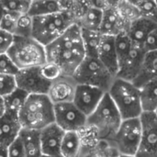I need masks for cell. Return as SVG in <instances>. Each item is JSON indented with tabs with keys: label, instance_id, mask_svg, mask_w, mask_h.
<instances>
[{
	"label": "cell",
	"instance_id": "1",
	"mask_svg": "<svg viewBox=\"0 0 157 157\" xmlns=\"http://www.w3.org/2000/svg\"><path fill=\"white\" fill-rule=\"evenodd\" d=\"M47 62L57 64L63 75L72 76L86 58L80 27L75 23L63 34L45 46Z\"/></svg>",
	"mask_w": 157,
	"mask_h": 157
},
{
	"label": "cell",
	"instance_id": "2",
	"mask_svg": "<svg viewBox=\"0 0 157 157\" xmlns=\"http://www.w3.org/2000/svg\"><path fill=\"white\" fill-rule=\"evenodd\" d=\"M121 115L109 93H106L97 109L87 116L86 128L100 140L111 141L122 122Z\"/></svg>",
	"mask_w": 157,
	"mask_h": 157
},
{
	"label": "cell",
	"instance_id": "3",
	"mask_svg": "<svg viewBox=\"0 0 157 157\" xmlns=\"http://www.w3.org/2000/svg\"><path fill=\"white\" fill-rule=\"evenodd\" d=\"M18 121L21 129L41 131L54 123V105L47 95H29Z\"/></svg>",
	"mask_w": 157,
	"mask_h": 157
},
{
	"label": "cell",
	"instance_id": "4",
	"mask_svg": "<svg viewBox=\"0 0 157 157\" xmlns=\"http://www.w3.org/2000/svg\"><path fill=\"white\" fill-rule=\"evenodd\" d=\"M75 23L74 15L65 9L53 14L34 17L32 37L43 46H47Z\"/></svg>",
	"mask_w": 157,
	"mask_h": 157
},
{
	"label": "cell",
	"instance_id": "5",
	"mask_svg": "<svg viewBox=\"0 0 157 157\" xmlns=\"http://www.w3.org/2000/svg\"><path fill=\"white\" fill-rule=\"evenodd\" d=\"M108 93L122 120L141 117L143 108L140 89L132 82L116 77Z\"/></svg>",
	"mask_w": 157,
	"mask_h": 157
},
{
	"label": "cell",
	"instance_id": "6",
	"mask_svg": "<svg viewBox=\"0 0 157 157\" xmlns=\"http://www.w3.org/2000/svg\"><path fill=\"white\" fill-rule=\"evenodd\" d=\"M6 53L19 70L40 67L47 63L45 46L33 37L14 36L13 43Z\"/></svg>",
	"mask_w": 157,
	"mask_h": 157
},
{
	"label": "cell",
	"instance_id": "7",
	"mask_svg": "<svg viewBox=\"0 0 157 157\" xmlns=\"http://www.w3.org/2000/svg\"><path fill=\"white\" fill-rule=\"evenodd\" d=\"M77 85H86L109 92L116 76L98 60V57H87L83 60L72 75Z\"/></svg>",
	"mask_w": 157,
	"mask_h": 157
},
{
	"label": "cell",
	"instance_id": "8",
	"mask_svg": "<svg viewBox=\"0 0 157 157\" xmlns=\"http://www.w3.org/2000/svg\"><path fill=\"white\" fill-rule=\"evenodd\" d=\"M142 137V123L140 118L123 120L119 130L111 139L120 155L135 156Z\"/></svg>",
	"mask_w": 157,
	"mask_h": 157
},
{
	"label": "cell",
	"instance_id": "9",
	"mask_svg": "<svg viewBox=\"0 0 157 157\" xmlns=\"http://www.w3.org/2000/svg\"><path fill=\"white\" fill-rule=\"evenodd\" d=\"M87 117L73 102L54 105V122L64 132H82L86 128Z\"/></svg>",
	"mask_w": 157,
	"mask_h": 157
},
{
	"label": "cell",
	"instance_id": "10",
	"mask_svg": "<svg viewBox=\"0 0 157 157\" xmlns=\"http://www.w3.org/2000/svg\"><path fill=\"white\" fill-rule=\"evenodd\" d=\"M142 137L136 157H157V115L143 112L141 117Z\"/></svg>",
	"mask_w": 157,
	"mask_h": 157
},
{
	"label": "cell",
	"instance_id": "11",
	"mask_svg": "<svg viewBox=\"0 0 157 157\" xmlns=\"http://www.w3.org/2000/svg\"><path fill=\"white\" fill-rule=\"evenodd\" d=\"M17 87L29 95H47L51 82L40 72V67L20 69L15 75Z\"/></svg>",
	"mask_w": 157,
	"mask_h": 157
},
{
	"label": "cell",
	"instance_id": "12",
	"mask_svg": "<svg viewBox=\"0 0 157 157\" xmlns=\"http://www.w3.org/2000/svg\"><path fill=\"white\" fill-rule=\"evenodd\" d=\"M105 94V91L98 87L86 85H77L73 103L87 117L97 109Z\"/></svg>",
	"mask_w": 157,
	"mask_h": 157
},
{
	"label": "cell",
	"instance_id": "13",
	"mask_svg": "<svg viewBox=\"0 0 157 157\" xmlns=\"http://www.w3.org/2000/svg\"><path fill=\"white\" fill-rule=\"evenodd\" d=\"M77 84L70 75H62L50 85L47 96L53 105L73 102Z\"/></svg>",
	"mask_w": 157,
	"mask_h": 157
},
{
	"label": "cell",
	"instance_id": "14",
	"mask_svg": "<svg viewBox=\"0 0 157 157\" xmlns=\"http://www.w3.org/2000/svg\"><path fill=\"white\" fill-rule=\"evenodd\" d=\"M145 53L146 52L142 47H138L133 44L128 56L120 64L117 77L133 82L138 77L142 70Z\"/></svg>",
	"mask_w": 157,
	"mask_h": 157
},
{
	"label": "cell",
	"instance_id": "15",
	"mask_svg": "<svg viewBox=\"0 0 157 157\" xmlns=\"http://www.w3.org/2000/svg\"><path fill=\"white\" fill-rule=\"evenodd\" d=\"M65 132L55 122L40 131L42 155H61V144Z\"/></svg>",
	"mask_w": 157,
	"mask_h": 157
},
{
	"label": "cell",
	"instance_id": "16",
	"mask_svg": "<svg viewBox=\"0 0 157 157\" xmlns=\"http://www.w3.org/2000/svg\"><path fill=\"white\" fill-rule=\"evenodd\" d=\"M129 24L123 19L117 7H106L103 9V17L99 31L103 35L114 36L125 32Z\"/></svg>",
	"mask_w": 157,
	"mask_h": 157
},
{
	"label": "cell",
	"instance_id": "17",
	"mask_svg": "<svg viewBox=\"0 0 157 157\" xmlns=\"http://www.w3.org/2000/svg\"><path fill=\"white\" fill-rule=\"evenodd\" d=\"M98 60L117 77L119 72V61L115 46V37L103 35L98 52Z\"/></svg>",
	"mask_w": 157,
	"mask_h": 157
},
{
	"label": "cell",
	"instance_id": "18",
	"mask_svg": "<svg viewBox=\"0 0 157 157\" xmlns=\"http://www.w3.org/2000/svg\"><path fill=\"white\" fill-rule=\"evenodd\" d=\"M120 153L111 141L100 140L96 136L89 144H84L79 157H118Z\"/></svg>",
	"mask_w": 157,
	"mask_h": 157
},
{
	"label": "cell",
	"instance_id": "19",
	"mask_svg": "<svg viewBox=\"0 0 157 157\" xmlns=\"http://www.w3.org/2000/svg\"><path fill=\"white\" fill-rule=\"evenodd\" d=\"M156 26L155 22L141 17L129 24L126 33L135 46L144 49V43L147 36Z\"/></svg>",
	"mask_w": 157,
	"mask_h": 157
},
{
	"label": "cell",
	"instance_id": "20",
	"mask_svg": "<svg viewBox=\"0 0 157 157\" xmlns=\"http://www.w3.org/2000/svg\"><path fill=\"white\" fill-rule=\"evenodd\" d=\"M20 131L18 117L6 113L0 119V145L8 146L18 137Z\"/></svg>",
	"mask_w": 157,
	"mask_h": 157
},
{
	"label": "cell",
	"instance_id": "21",
	"mask_svg": "<svg viewBox=\"0 0 157 157\" xmlns=\"http://www.w3.org/2000/svg\"><path fill=\"white\" fill-rule=\"evenodd\" d=\"M154 79H157V50L145 53L142 70L132 83L137 87H140L146 82Z\"/></svg>",
	"mask_w": 157,
	"mask_h": 157
},
{
	"label": "cell",
	"instance_id": "22",
	"mask_svg": "<svg viewBox=\"0 0 157 157\" xmlns=\"http://www.w3.org/2000/svg\"><path fill=\"white\" fill-rule=\"evenodd\" d=\"M18 137L23 144L27 157H41L40 131L21 129Z\"/></svg>",
	"mask_w": 157,
	"mask_h": 157
},
{
	"label": "cell",
	"instance_id": "23",
	"mask_svg": "<svg viewBox=\"0 0 157 157\" xmlns=\"http://www.w3.org/2000/svg\"><path fill=\"white\" fill-rule=\"evenodd\" d=\"M102 17L103 9L96 6H86L76 18L75 23L84 29L99 30Z\"/></svg>",
	"mask_w": 157,
	"mask_h": 157
},
{
	"label": "cell",
	"instance_id": "24",
	"mask_svg": "<svg viewBox=\"0 0 157 157\" xmlns=\"http://www.w3.org/2000/svg\"><path fill=\"white\" fill-rule=\"evenodd\" d=\"M83 147V138L79 132H65L62 144L61 155L63 157H79Z\"/></svg>",
	"mask_w": 157,
	"mask_h": 157
},
{
	"label": "cell",
	"instance_id": "25",
	"mask_svg": "<svg viewBox=\"0 0 157 157\" xmlns=\"http://www.w3.org/2000/svg\"><path fill=\"white\" fill-rule=\"evenodd\" d=\"M139 89L143 112H155L157 109V79L146 82Z\"/></svg>",
	"mask_w": 157,
	"mask_h": 157
},
{
	"label": "cell",
	"instance_id": "26",
	"mask_svg": "<svg viewBox=\"0 0 157 157\" xmlns=\"http://www.w3.org/2000/svg\"><path fill=\"white\" fill-rule=\"evenodd\" d=\"M63 6L60 0H30L28 14L31 17H40L60 12Z\"/></svg>",
	"mask_w": 157,
	"mask_h": 157
},
{
	"label": "cell",
	"instance_id": "27",
	"mask_svg": "<svg viewBox=\"0 0 157 157\" xmlns=\"http://www.w3.org/2000/svg\"><path fill=\"white\" fill-rule=\"evenodd\" d=\"M28 97H29L28 93L17 87L10 94L3 98L6 113L18 117V114L21 109L23 108Z\"/></svg>",
	"mask_w": 157,
	"mask_h": 157
},
{
	"label": "cell",
	"instance_id": "28",
	"mask_svg": "<svg viewBox=\"0 0 157 157\" xmlns=\"http://www.w3.org/2000/svg\"><path fill=\"white\" fill-rule=\"evenodd\" d=\"M81 33L86 56L98 57V52L103 34L99 30H89L84 29H81Z\"/></svg>",
	"mask_w": 157,
	"mask_h": 157
},
{
	"label": "cell",
	"instance_id": "29",
	"mask_svg": "<svg viewBox=\"0 0 157 157\" xmlns=\"http://www.w3.org/2000/svg\"><path fill=\"white\" fill-rule=\"evenodd\" d=\"M139 10L142 17L157 23V6L155 0H130Z\"/></svg>",
	"mask_w": 157,
	"mask_h": 157
},
{
	"label": "cell",
	"instance_id": "30",
	"mask_svg": "<svg viewBox=\"0 0 157 157\" xmlns=\"http://www.w3.org/2000/svg\"><path fill=\"white\" fill-rule=\"evenodd\" d=\"M115 46H116V52H117L119 66H120V64L130 53L133 46V43L132 42V40H130L129 36L125 31L115 37Z\"/></svg>",
	"mask_w": 157,
	"mask_h": 157
},
{
	"label": "cell",
	"instance_id": "31",
	"mask_svg": "<svg viewBox=\"0 0 157 157\" xmlns=\"http://www.w3.org/2000/svg\"><path fill=\"white\" fill-rule=\"evenodd\" d=\"M33 17L28 13L21 14L17 17L16 30L14 36L19 37H32Z\"/></svg>",
	"mask_w": 157,
	"mask_h": 157
},
{
	"label": "cell",
	"instance_id": "32",
	"mask_svg": "<svg viewBox=\"0 0 157 157\" xmlns=\"http://www.w3.org/2000/svg\"><path fill=\"white\" fill-rule=\"evenodd\" d=\"M6 12L21 15L28 13L30 0H0Z\"/></svg>",
	"mask_w": 157,
	"mask_h": 157
},
{
	"label": "cell",
	"instance_id": "33",
	"mask_svg": "<svg viewBox=\"0 0 157 157\" xmlns=\"http://www.w3.org/2000/svg\"><path fill=\"white\" fill-rule=\"evenodd\" d=\"M117 9L119 11V13L121 14V16L123 17V19L128 24H130L133 20L141 17L139 10L130 0H124L123 2H121L117 6Z\"/></svg>",
	"mask_w": 157,
	"mask_h": 157
},
{
	"label": "cell",
	"instance_id": "34",
	"mask_svg": "<svg viewBox=\"0 0 157 157\" xmlns=\"http://www.w3.org/2000/svg\"><path fill=\"white\" fill-rule=\"evenodd\" d=\"M40 72L41 75L51 83L54 81L55 79L59 78L60 76L63 75L61 68L57 64L50 63V62H47L43 65L40 66Z\"/></svg>",
	"mask_w": 157,
	"mask_h": 157
},
{
	"label": "cell",
	"instance_id": "35",
	"mask_svg": "<svg viewBox=\"0 0 157 157\" xmlns=\"http://www.w3.org/2000/svg\"><path fill=\"white\" fill-rule=\"evenodd\" d=\"M18 71L19 69L6 52L0 53V75L15 76Z\"/></svg>",
	"mask_w": 157,
	"mask_h": 157
},
{
	"label": "cell",
	"instance_id": "36",
	"mask_svg": "<svg viewBox=\"0 0 157 157\" xmlns=\"http://www.w3.org/2000/svg\"><path fill=\"white\" fill-rule=\"evenodd\" d=\"M17 88L15 76L0 75V98H5Z\"/></svg>",
	"mask_w": 157,
	"mask_h": 157
},
{
	"label": "cell",
	"instance_id": "37",
	"mask_svg": "<svg viewBox=\"0 0 157 157\" xmlns=\"http://www.w3.org/2000/svg\"><path fill=\"white\" fill-rule=\"evenodd\" d=\"M18 16L19 15L6 12L4 17H3V18H2V20H1L0 29L14 35L15 34V30H16V26H17V21Z\"/></svg>",
	"mask_w": 157,
	"mask_h": 157
},
{
	"label": "cell",
	"instance_id": "38",
	"mask_svg": "<svg viewBox=\"0 0 157 157\" xmlns=\"http://www.w3.org/2000/svg\"><path fill=\"white\" fill-rule=\"evenodd\" d=\"M7 156L8 157H27L23 144L17 137L7 146Z\"/></svg>",
	"mask_w": 157,
	"mask_h": 157
},
{
	"label": "cell",
	"instance_id": "39",
	"mask_svg": "<svg viewBox=\"0 0 157 157\" xmlns=\"http://www.w3.org/2000/svg\"><path fill=\"white\" fill-rule=\"evenodd\" d=\"M14 40V35L0 29V53H6Z\"/></svg>",
	"mask_w": 157,
	"mask_h": 157
},
{
	"label": "cell",
	"instance_id": "40",
	"mask_svg": "<svg viewBox=\"0 0 157 157\" xmlns=\"http://www.w3.org/2000/svg\"><path fill=\"white\" fill-rule=\"evenodd\" d=\"M144 50L145 52L157 50V26L147 36L144 43Z\"/></svg>",
	"mask_w": 157,
	"mask_h": 157
},
{
	"label": "cell",
	"instance_id": "41",
	"mask_svg": "<svg viewBox=\"0 0 157 157\" xmlns=\"http://www.w3.org/2000/svg\"><path fill=\"white\" fill-rule=\"evenodd\" d=\"M79 3H82L86 6H96L100 9L105 8V0H76Z\"/></svg>",
	"mask_w": 157,
	"mask_h": 157
},
{
	"label": "cell",
	"instance_id": "42",
	"mask_svg": "<svg viewBox=\"0 0 157 157\" xmlns=\"http://www.w3.org/2000/svg\"><path fill=\"white\" fill-rule=\"evenodd\" d=\"M124 0H105V8L106 7H117Z\"/></svg>",
	"mask_w": 157,
	"mask_h": 157
},
{
	"label": "cell",
	"instance_id": "43",
	"mask_svg": "<svg viewBox=\"0 0 157 157\" xmlns=\"http://www.w3.org/2000/svg\"><path fill=\"white\" fill-rule=\"evenodd\" d=\"M6 113V107H5V102H4V98H0V119L3 118L5 116V114Z\"/></svg>",
	"mask_w": 157,
	"mask_h": 157
},
{
	"label": "cell",
	"instance_id": "44",
	"mask_svg": "<svg viewBox=\"0 0 157 157\" xmlns=\"http://www.w3.org/2000/svg\"><path fill=\"white\" fill-rule=\"evenodd\" d=\"M0 157H8L7 156V146L0 145Z\"/></svg>",
	"mask_w": 157,
	"mask_h": 157
},
{
	"label": "cell",
	"instance_id": "45",
	"mask_svg": "<svg viewBox=\"0 0 157 157\" xmlns=\"http://www.w3.org/2000/svg\"><path fill=\"white\" fill-rule=\"evenodd\" d=\"M5 13H6V11H5V9H4V7H3V6H2V3H1V1H0V23H1V20H2V18H3V17H4V15H5Z\"/></svg>",
	"mask_w": 157,
	"mask_h": 157
},
{
	"label": "cell",
	"instance_id": "46",
	"mask_svg": "<svg viewBox=\"0 0 157 157\" xmlns=\"http://www.w3.org/2000/svg\"><path fill=\"white\" fill-rule=\"evenodd\" d=\"M118 157H136L133 156V155H119Z\"/></svg>",
	"mask_w": 157,
	"mask_h": 157
},
{
	"label": "cell",
	"instance_id": "47",
	"mask_svg": "<svg viewBox=\"0 0 157 157\" xmlns=\"http://www.w3.org/2000/svg\"><path fill=\"white\" fill-rule=\"evenodd\" d=\"M41 157H63L62 155H56V156H47V155H42Z\"/></svg>",
	"mask_w": 157,
	"mask_h": 157
},
{
	"label": "cell",
	"instance_id": "48",
	"mask_svg": "<svg viewBox=\"0 0 157 157\" xmlns=\"http://www.w3.org/2000/svg\"><path fill=\"white\" fill-rule=\"evenodd\" d=\"M155 114H156V115H157V109H155Z\"/></svg>",
	"mask_w": 157,
	"mask_h": 157
},
{
	"label": "cell",
	"instance_id": "49",
	"mask_svg": "<svg viewBox=\"0 0 157 157\" xmlns=\"http://www.w3.org/2000/svg\"><path fill=\"white\" fill-rule=\"evenodd\" d=\"M155 4H156V6H157V0H155Z\"/></svg>",
	"mask_w": 157,
	"mask_h": 157
}]
</instances>
